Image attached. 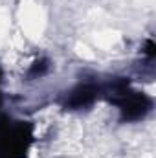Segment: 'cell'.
I'll list each match as a JSON object with an SVG mask.
<instances>
[{
    "label": "cell",
    "mask_w": 156,
    "mask_h": 158,
    "mask_svg": "<svg viewBox=\"0 0 156 158\" xmlns=\"http://www.w3.org/2000/svg\"><path fill=\"white\" fill-rule=\"evenodd\" d=\"M103 99L117 110V119L123 125L142 123L154 110L153 96L136 88L129 77H110L103 81Z\"/></svg>",
    "instance_id": "cell-1"
},
{
    "label": "cell",
    "mask_w": 156,
    "mask_h": 158,
    "mask_svg": "<svg viewBox=\"0 0 156 158\" xmlns=\"http://www.w3.org/2000/svg\"><path fill=\"white\" fill-rule=\"evenodd\" d=\"M103 99V81L97 77L79 79L61 98V109L64 112H86L92 110L97 101Z\"/></svg>",
    "instance_id": "cell-2"
},
{
    "label": "cell",
    "mask_w": 156,
    "mask_h": 158,
    "mask_svg": "<svg viewBox=\"0 0 156 158\" xmlns=\"http://www.w3.org/2000/svg\"><path fill=\"white\" fill-rule=\"evenodd\" d=\"M51 68H53L51 59L40 55V57H37V59L28 66V70H26V81H37V79L46 77V76L51 72Z\"/></svg>",
    "instance_id": "cell-3"
}]
</instances>
